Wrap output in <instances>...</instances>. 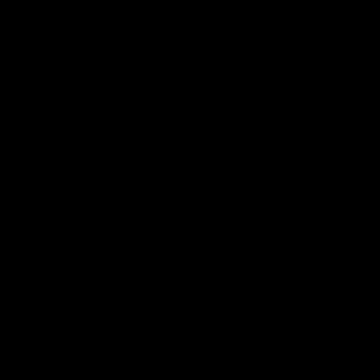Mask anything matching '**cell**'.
Instances as JSON below:
<instances>
[]
</instances>
